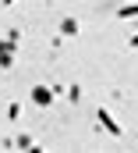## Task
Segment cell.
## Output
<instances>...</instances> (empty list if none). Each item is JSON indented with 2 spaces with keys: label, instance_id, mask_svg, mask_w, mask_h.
<instances>
[{
  "label": "cell",
  "instance_id": "6",
  "mask_svg": "<svg viewBox=\"0 0 138 153\" xmlns=\"http://www.w3.org/2000/svg\"><path fill=\"white\" fill-rule=\"evenodd\" d=\"M60 32H64V36H78V22H74V18H64V22H60Z\"/></svg>",
  "mask_w": 138,
  "mask_h": 153
},
{
  "label": "cell",
  "instance_id": "5",
  "mask_svg": "<svg viewBox=\"0 0 138 153\" xmlns=\"http://www.w3.org/2000/svg\"><path fill=\"white\" fill-rule=\"evenodd\" d=\"M117 18H124V22H128V18H138V4H124V7L117 11Z\"/></svg>",
  "mask_w": 138,
  "mask_h": 153
},
{
  "label": "cell",
  "instance_id": "8",
  "mask_svg": "<svg viewBox=\"0 0 138 153\" xmlns=\"http://www.w3.org/2000/svg\"><path fill=\"white\" fill-rule=\"evenodd\" d=\"M128 46H131V50H138V32H135L131 39H128Z\"/></svg>",
  "mask_w": 138,
  "mask_h": 153
},
{
  "label": "cell",
  "instance_id": "1",
  "mask_svg": "<svg viewBox=\"0 0 138 153\" xmlns=\"http://www.w3.org/2000/svg\"><path fill=\"white\" fill-rule=\"evenodd\" d=\"M14 50H18V39H0V68H11L14 64Z\"/></svg>",
  "mask_w": 138,
  "mask_h": 153
},
{
  "label": "cell",
  "instance_id": "7",
  "mask_svg": "<svg viewBox=\"0 0 138 153\" xmlns=\"http://www.w3.org/2000/svg\"><path fill=\"white\" fill-rule=\"evenodd\" d=\"M7 117H11V121H14V117H21V107H18V103H11V107H7Z\"/></svg>",
  "mask_w": 138,
  "mask_h": 153
},
{
  "label": "cell",
  "instance_id": "2",
  "mask_svg": "<svg viewBox=\"0 0 138 153\" xmlns=\"http://www.w3.org/2000/svg\"><path fill=\"white\" fill-rule=\"evenodd\" d=\"M96 117H99V128H103L106 135H120V125L113 121V114H110L106 107H99V111H96Z\"/></svg>",
  "mask_w": 138,
  "mask_h": 153
},
{
  "label": "cell",
  "instance_id": "3",
  "mask_svg": "<svg viewBox=\"0 0 138 153\" xmlns=\"http://www.w3.org/2000/svg\"><path fill=\"white\" fill-rule=\"evenodd\" d=\"M32 103L35 107H53V89L50 85H35L32 89Z\"/></svg>",
  "mask_w": 138,
  "mask_h": 153
},
{
  "label": "cell",
  "instance_id": "4",
  "mask_svg": "<svg viewBox=\"0 0 138 153\" xmlns=\"http://www.w3.org/2000/svg\"><path fill=\"white\" fill-rule=\"evenodd\" d=\"M11 146H14V150H32V146H35V139H32V135H18Z\"/></svg>",
  "mask_w": 138,
  "mask_h": 153
},
{
  "label": "cell",
  "instance_id": "9",
  "mask_svg": "<svg viewBox=\"0 0 138 153\" xmlns=\"http://www.w3.org/2000/svg\"><path fill=\"white\" fill-rule=\"evenodd\" d=\"M0 4H4V7H7V4H14V0H0Z\"/></svg>",
  "mask_w": 138,
  "mask_h": 153
}]
</instances>
